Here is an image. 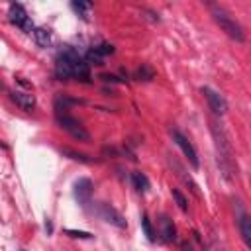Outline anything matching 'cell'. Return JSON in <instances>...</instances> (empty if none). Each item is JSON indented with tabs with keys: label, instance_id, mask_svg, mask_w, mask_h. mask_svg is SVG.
<instances>
[{
	"label": "cell",
	"instance_id": "obj_1",
	"mask_svg": "<svg viewBox=\"0 0 251 251\" xmlns=\"http://www.w3.org/2000/svg\"><path fill=\"white\" fill-rule=\"evenodd\" d=\"M55 76H59V78H63V80L75 78V80L88 82V80H90L88 63H86L84 57L78 55L75 49L67 47V49H63V51L57 55V61H55Z\"/></svg>",
	"mask_w": 251,
	"mask_h": 251
},
{
	"label": "cell",
	"instance_id": "obj_2",
	"mask_svg": "<svg viewBox=\"0 0 251 251\" xmlns=\"http://www.w3.org/2000/svg\"><path fill=\"white\" fill-rule=\"evenodd\" d=\"M210 129H212V135L216 139V149H218V165L222 167V173L226 178H231L233 176V161H231V147H229V141L224 133V129L216 124V122H210Z\"/></svg>",
	"mask_w": 251,
	"mask_h": 251
},
{
	"label": "cell",
	"instance_id": "obj_3",
	"mask_svg": "<svg viewBox=\"0 0 251 251\" xmlns=\"http://www.w3.org/2000/svg\"><path fill=\"white\" fill-rule=\"evenodd\" d=\"M210 12H212L216 24H218L231 39H235V41H245V33H243V29H241V25H239L224 8H220V6H210Z\"/></svg>",
	"mask_w": 251,
	"mask_h": 251
},
{
	"label": "cell",
	"instance_id": "obj_4",
	"mask_svg": "<svg viewBox=\"0 0 251 251\" xmlns=\"http://www.w3.org/2000/svg\"><path fill=\"white\" fill-rule=\"evenodd\" d=\"M55 120H57V124H59V127H63L65 131H69L75 139H78V141H90V133L82 127V124L78 122V120H75L73 116H69L67 112H61V110H57V114H55Z\"/></svg>",
	"mask_w": 251,
	"mask_h": 251
},
{
	"label": "cell",
	"instance_id": "obj_5",
	"mask_svg": "<svg viewBox=\"0 0 251 251\" xmlns=\"http://www.w3.org/2000/svg\"><path fill=\"white\" fill-rule=\"evenodd\" d=\"M8 20L14 25H18L20 29H24V31H31L33 29L31 20H29V16H27V12H25V8L22 4H10V8H8Z\"/></svg>",
	"mask_w": 251,
	"mask_h": 251
},
{
	"label": "cell",
	"instance_id": "obj_6",
	"mask_svg": "<svg viewBox=\"0 0 251 251\" xmlns=\"http://www.w3.org/2000/svg\"><path fill=\"white\" fill-rule=\"evenodd\" d=\"M202 94H204V98H206L210 110H212L216 116H224V114L227 112V102H226V98H224L220 92L212 90L210 86H202Z\"/></svg>",
	"mask_w": 251,
	"mask_h": 251
},
{
	"label": "cell",
	"instance_id": "obj_7",
	"mask_svg": "<svg viewBox=\"0 0 251 251\" xmlns=\"http://www.w3.org/2000/svg\"><path fill=\"white\" fill-rule=\"evenodd\" d=\"M98 216H100L104 222H108V224H112V226H116V227H120V229L127 227L126 218H124L114 206H110V204H106V202H100V206H98Z\"/></svg>",
	"mask_w": 251,
	"mask_h": 251
},
{
	"label": "cell",
	"instance_id": "obj_8",
	"mask_svg": "<svg viewBox=\"0 0 251 251\" xmlns=\"http://www.w3.org/2000/svg\"><path fill=\"white\" fill-rule=\"evenodd\" d=\"M171 135H173V139H175V143L182 149V153H184V157L188 159V163L194 167V169H198V165H200V161H198V155H196V149L192 147V143L178 131V129H173L171 131Z\"/></svg>",
	"mask_w": 251,
	"mask_h": 251
},
{
	"label": "cell",
	"instance_id": "obj_9",
	"mask_svg": "<svg viewBox=\"0 0 251 251\" xmlns=\"http://www.w3.org/2000/svg\"><path fill=\"white\" fill-rule=\"evenodd\" d=\"M73 194H75V198L78 200V204L86 206V204L90 202V198H92V180H90V178H84V176L78 178V180L75 182Z\"/></svg>",
	"mask_w": 251,
	"mask_h": 251
},
{
	"label": "cell",
	"instance_id": "obj_10",
	"mask_svg": "<svg viewBox=\"0 0 251 251\" xmlns=\"http://www.w3.org/2000/svg\"><path fill=\"white\" fill-rule=\"evenodd\" d=\"M10 98H12V102H16L22 110H25V112H31L33 108H35V96L31 94V92H22V90H14V92H10Z\"/></svg>",
	"mask_w": 251,
	"mask_h": 251
},
{
	"label": "cell",
	"instance_id": "obj_11",
	"mask_svg": "<svg viewBox=\"0 0 251 251\" xmlns=\"http://www.w3.org/2000/svg\"><path fill=\"white\" fill-rule=\"evenodd\" d=\"M159 233H161V239L165 243H171L176 239V229H175V224L171 218H167V216L159 218Z\"/></svg>",
	"mask_w": 251,
	"mask_h": 251
},
{
	"label": "cell",
	"instance_id": "obj_12",
	"mask_svg": "<svg viewBox=\"0 0 251 251\" xmlns=\"http://www.w3.org/2000/svg\"><path fill=\"white\" fill-rule=\"evenodd\" d=\"M237 226H239V233L247 245V249L251 251V216L247 214H241L239 220H237Z\"/></svg>",
	"mask_w": 251,
	"mask_h": 251
},
{
	"label": "cell",
	"instance_id": "obj_13",
	"mask_svg": "<svg viewBox=\"0 0 251 251\" xmlns=\"http://www.w3.org/2000/svg\"><path fill=\"white\" fill-rule=\"evenodd\" d=\"M131 184H133V188H135L137 192H141V194H145V192L149 190V178H147L143 173H139V171L131 173Z\"/></svg>",
	"mask_w": 251,
	"mask_h": 251
},
{
	"label": "cell",
	"instance_id": "obj_14",
	"mask_svg": "<svg viewBox=\"0 0 251 251\" xmlns=\"http://www.w3.org/2000/svg\"><path fill=\"white\" fill-rule=\"evenodd\" d=\"M33 39L39 47H49L51 45V31L45 27H35L33 29Z\"/></svg>",
	"mask_w": 251,
	"mask_h": 251
},
{
	"label": "cell",
	"instance_id": "obj_15",
	"mask_svg": "<svg viewBox=\"0 0 251 251\" xmlns=\"http://www.w3.org/2000/svg\"><path fill=\"white\" fill-rule=\"evenodd\" d=\"M135 78H137V80H153V78H155L153 67L147 65V63H141V67H139L137 73H135Z\"/></svg>",
	"mask_w": 251,
	"mask_h": 251
},
{
	"label": "cell",
	"instance_id": "obj_16",
	"mask_svg": "<svg viewBox=\"0 0 251 251\" xmlns=\"http://www.w3.org/2000/svg\"><path fill=\"white\" fill-rule=\"evenodd\" d=\"M71 8H73L80 18L88 20V12L92 10V4H90V2H73V4H71Z\"/></svg>",
	"mask_w": 251,
	"mask_h": 251
},
{
	"label": "cell",
	"instance_id": "obj_17",
	"mask_svg": "<svg viewBox=\"0 0 251 251\" xmlns=\"http://www.w3.org/2000/svg\"><path fill=\"white\" fill-rule=\"evenodd\" d=\"M63 153L69 157V159H73V161H78V163H96V159H90L88 155H84V153H76V151H73V149H63Z\"/></svg>",
	"mask_w": 251,
	"mask_h": 251
},
{
	"label": "cell",
	"instance_id": "obj_18",
	"mask_svg": "<svg viewBox=\"0 0 251 251\" xmlns=\"http://www.w3.org/2000/svg\"><path fill=\"white\" fill-rule=\"evenodd\" d=\"M171 194H173V198L176 200V204H178V208L182 210V212H188V200H186V196L178 190V188H173L171 190Z\"/></svg>",
	"mask_w": 251,
	"mask_h": 251
},
{
	"label": "cell",
	"instance_id": "obj_19",
	"mask_svg": "<svg viewBox=\"0 0 251 251\" xmlns=\"http://www.w3.org/2000/svg\"><path fill=\"white\" fill-rule=\"evenodd\" d=\"M141 227H143V233L147 235V239H149V241H155V229H153V226H151L147 214L141 216Z\"/></svg>",
	"mask_w": 251,
	"mask_h": 251
},
{
	"label": "cell",
	"instance_id": "obj_20",
	"mask_svg": "<svg viewBox=\"0 0 251 251\" xmlns=\"http://www.w3.org/2000/svg\"><path fill=\"white\" fill-rule=\"evenodd\" d=\"M92 49H94L100 57H108V55L114 53V45H110V43H100V45H94Z\"/></svg>",
	"mask_w": 251,
	"mask_h": 251
},
{
	"label": "cell",
	"instance_id": "obj_21",
	"mask_svg": "<svg viewBox=\"0 0 251 251\" xmlns=\"http://www.w3.org/2000/svg\"><path fill=\"white\" fill-rule=\"evenodd\" d=\"M65 233H67L69 237H75V239H92V233L80 231V229H67Z\"/></svg>",
	"mask_w": 251,
	"mask_h": 251
},
{
	"label": "cell",
	"instance_id": "obj_22",
	"mask_svg": "<svg viewBox=\"0 0 251 251\" xmlns=\"http://www.w3.org/2000/svg\"><path fill=\"white\" fill-rule=\"evenodd\" d=\"M180 251H194V249H192V245L188 241H182L180 243Z\"/></svg>",
	"mask_w": 251,
	"mask_h": 251
}]
</instances>
